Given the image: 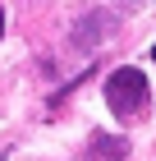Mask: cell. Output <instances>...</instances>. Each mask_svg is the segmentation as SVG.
Listing matches in <instances>:
<instances>
[{"label": "cell", "mask_w": 156, "mask_h": 161, "mask_svg": "<svg viewBox=\"0 0 156 161\" xmlns=\"http://www.w3.org/2000/svg\"><path fill=\"white\" fill-rule=\"evenodd\" d=\"M147 78H143V69H115V74L106 78V101H110V111L120 115V120H138V115L147 111Z\"/></svg>", "instance_id": "6da1fadb"}, {"label": "cell", "mask_w": 156, "mask_h": 161, "mask_svg": "<svg viewBox=\"0 0 156 161\" xmlns=\"http://www.w3.org/2000/svg\"><path fill=\"white\" fill-rule=\"evenodd\" d=\"M106 37H110V19H106V14H87V19H78V28H73V46H78V51L101 46Z\"/></svg>", "instance_id": "7a4b0ae2"}, {"label": "cell", "mask_w": 156, "mask_h": 161, "mask_svg": "<svg viewBox=\"0 0 156 161\" xmlns=\"http://www.w3.org/2000/svg\"><path fill=\"white\" fill-rule=\"evenodd\" d=\"M87 157L92 161H120V157H129V138H120V134H92Z\"/></svg>", "instance_id": "3957f363"}, {"label": "cell", "mask_w": 156, "mask_h": 161, "mask_svg": "<svg viewBox=\"0 0 156 161\" xmlns=\"http://www.w3.org/2000/svg\"><path fill=\"white\" fill-rule=\"evenodd\" d=\"M0 32H5V14H0Z\"/></svg>", "instance_id": "277c9868"}, {"label": "cell", "mask_w": 156, "mask_h": 161, "mask_svg": "<svg viewBox=\"0 0 156 161\" xmlns=\"http://www.w3.org/2000/svg\"><path fill=\"white\" fill-rule=\"evenodd\" d=\"M0 161H5V152H0Z\"/></svg>", "instance_id": "5b68a950"}, {"label": "cell", "mask_w": 156, "mask_h": 161, "mask_svg": "<svg viewBox=\"0 0 156 161\" xmlns=\"http://www.w3.org/2000/svg\"><path fill=\"white\" fill-rule=\"evenodd\" d=\"M152 55H156V46H152Z\"/></svg>", "instance_id": "8992f818"}]
</instances>
